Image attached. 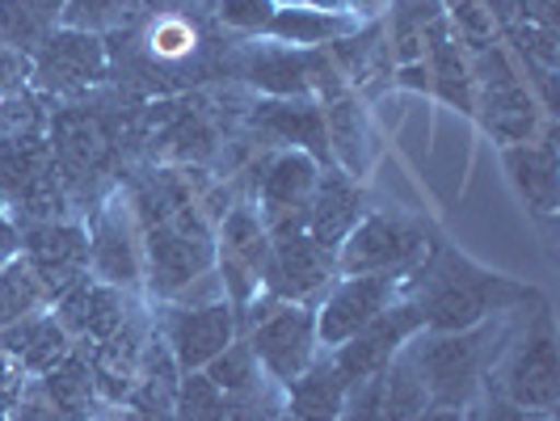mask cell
I'll return each mask as SVG.
<instances>
[{
    "label": "cell",
    "instance_id": "32",
    "mask_svg": "<svg viewBox=\"0 0 560 421\" xmlns=\"http://www.w3.org/2000/svg\"><path fill=\"white\" fill-rule=\"evenodd\" d=\"M220 409H224V393L207 375H186V384L177 393V413H182V421H215Z\"/></svg>",
    "mask_w": 560,
    "mask_h": 421
},
{
    "label": "cell",
    "instance_id": "3",
    "mask_svg": "<svg viewBox=\"0 0 560 421\" xmlns=\"http://www.w3.org/2000/svg\"><path fill=\"white\" fill-rule=\"evenodd\" d=\"M337 249H341L337 266H341L346 279H354V274H393V279H400V274L418 270L434 245H430V232L418 220H409L400 211H371L350 227V236Z\"/></svg>",
    "mask_w": 560,
    "mask_h": 421
},
{
    "label": "cell",
    "instance_id": "21",
    "mask_svg": "<svg viewBox=\"0 0 560 421\" xmlns=\"http://www.w3.org/2000/svg\"><path fill=\"white\" fill-rule=\"evenodd\" d=\"M0 346L34 371H51L72 354L68 350V329L59 325V316H38V312L9 325V329H0Z\"/></svg>",
    "mask_w": 560,
    "mask_h": 421
},
{
    "label": "cell",
    "instance_id": "27",
    "mask_svg": "<svg viewBox=\"0 0 560 421\" xmlns=\"http://www.w3.org/2000/svg\"><path fill=\"white\" fill-rule=\"evenodd\" d=\"M43 300H47V291H43V282L34 279V270L26 261H9L0 270V329L34 316L43 308Z\"/></svg>",
    "mask_w": 560,
    "mask_h": 421
},
{
    "label": "cell",
    "instance_id": "33",
    "mask_svg": "<svg viewBox=\"0 0 560 421\" xmlns=\"http://www.w3.org/2000/svg\"><path fill=\"white\" fill-rule=\"evenodd\" d=\"M220 13H224V22L232 30L261 34V30H270V22H275L279 9H275V0H224Z\"/></svg>",
    "mask_w": 560,
    "mask_h": 421
},
{
    "label": "cell",
    "instance_id": "11",
    "mask_svg": "<svg viewBox=\"0 0 560 421\" xmlns=\"http://www.w3.org/2000/svg\"><path fill=\"white\" fill-rule=\"evenodd\" d=\"M89 266L97 279L118 286V291H127L143 279L140 227H136V211L127 198H110L106 211H97L93 236H89Z\"/></svg>",
    "mask_w": 560,
    "mask_h": 421
},
{
    "label": "cell",
    "instance_id": "7",
    "mask_svg": "<svg viewBox=\"0 0 560 421\" xmlns=\"http://www.w3.org/2000/svg\"><path fill=\"white\" fill-rule=\"evenodd\" d=\"M418 334H421L418 304H393V308H384L371 325H363L350 341H341L334 350L337 375L346 379V388H354L363 379H375Z\"/></svg>",
    "mask_w": 560,
    "mask_h": 421
},
{
    "label": "cell",
    "instance_id": "14",
    "mask_svg": "<svg viewBox=\"0 0 560 421\" xmlns=\"http://www.w3.org/2000/svg\"><path fill=\"white\" fill-rule=\"evenodd\" d=\"M363 220V190L350 173H325L312 190V202L304 207V232L320 245L325 253H334L350 227Z\"/></svg>",
    "mask_w": 560,
    "mask_h": 421
},
{
    "label": "cell",
    "instance_id": "39",
    "mask_svg": "<svg viewBox=\"0 0 560 421\" xmlns=\"http://www.w3.org/2000/svg\"><path fill=\"white\" fill-rule=\"evenodd\" d=\"M489 421H548V413H527V409H514V405L505 400V405H498V409L489 413Z\"/></svg>",
    "mask_w": 560,
    "mask_h": 421
},
{
    "label": "cell",
    "instance_id": "31",
    "mask_svg": "<svg viewBox=\"0 0 560 421\" xmlns=\"http://www.w3.org/2000/svg\"><path fill=\"white\" fill-rule=\"evenodd\" d=\"M447 13V26L455 30V38L464 43V47H472V51H485V47H493L498 38V26H493V17H489V9H485V0H451Z\"/></svg>",
    "mask_w": 560,
    "mask_h": 421
},
{
    "label": "cell",
    "instance_id": "6",
    "mask_svg": "<svg viewBox=\"0 0 560 421\" xmlns=\"http://www.w3.org/2000/svg\"><path fill=\"white\" fill-rule=\"evenodd\" d=\"M502 388L514 409H527V413H552L557 409L560 366L557 337H552V320L548 316H539V325L527 329L514 341V350L505 354Z\"/></svg>",
    "mask_w": 560,
    "mask_h": 421
},
{
    "label": "cell",
    "instance_id": "5",
    "mask_svg": "<svg viewBox=\"0 0 560 421\" xmlns=\"http://www.w3.org/2000/svg\"><path fill=\"white\" fill-rule=\"evenodd\" d=\"M249 350L257 366H266L282 388L316 359V316L300 300L270 304L266 312L253 316Z\"/></svg>",
    "mask_w": 560,
    "mask_h": 421
},
{
    "label": "cell",
    "instance_id": "22",
    "mask_svg": "<svg viewBox=\"0 0 560 421\" xmlns=\"http://www.w3.org/2000/svg\"><path fill=\"white\" fill-rule=\"evenodd\" d=\"M325 136L329 152L341 161V173L359 177L366 168V118L354 93H337L325 102Z\"/></svg>",
    "mask_w": 560,
    "mask_h": 421
},
{
    "label": "cell",
    "instance_id": "12",
    "mask_svg": "<svg viewBox=\"0 0 560 421\" xmlns=\"http://www.w3.org/2000/svg\"><path fill=\"white\" fill-rule=\"evenodd\" d=\"M26 266L47 295L89 279V236L77 224H38L26 232Z\"/></svg>",
    "mask_w": 560,
    "mask_h": 421
},
{
    "label": "cell",
    "instance_id": "30",
    "mask_svg": "<svg viewBox=\"0 0 560 421\" xmlns=\"http://www.w3.org/2000/svg\"><path fill=\"white\" fill-rule=\"evenodd\" d=\"M47 375H51V379H47L51 400H56L68 418H84V409H89V400H93V371H89V363H81L77 354H68V359L59 366H51Z\"/></svg>",
    "mask_w": 560,
    "mask_h": 421
},
{
    "label": "cell",
    "instance_id": "23",
    "mask_svg": "<svg viewBox=\"0 0 560 421\" xmlns=\"http://www.w3.org/2000/svg\"><path fill=\"white\" fill-rule=\"evenodd\" d=\"M439 17H443V0H393L388 51H393L400 68L425 59V34Z\"/></svg>",
    "mask_w": 560,
    "mask_h": 421
},
{
    "label": "cell",
    "instance_id": "19",
    "mask_svg": "<svg viewBox=\"0 0 560 421\" xmlns=\"http://www.w3.org/2000/svg\"><path fill=\"white\" fill-rule=\"evenodd\" d=\"M505 168H510L518 195L527 198L539 215H557L560 168H557V148H552V140L510 143L505 148Z\"/></svg>",
    "mask_w": 560,
    "mask_h": 421
},
{
    "label": "cell",
    "instance_id": "15",
    "mask_svg": "<svg viewBox=\"0 0 560 421\" xmlns=\"http://www.w3.org/2000/svg\"><path fill=\"white\" fill-rule=\"evenodd\" d=\"M127 320V300L122 291L102 279H81L59 295V325L68 334L89 337V341H106L122 329Z\"/></svg>",
    "mask_w": 560,
    "mask_h": 421
},
{
    "label": "cell",
    "instance_id": "41",
    "mask_svg": "<svg viewBox=\"0 0 560 421\" xmlns=\"http://www.w3.org/2000/svg\"><path fill=\"white\" fill-rule=\"evenodd\" d=\"M275 421H295V418H291V413H279V418H275Z\"/></svg>",
    "mask_w": 560,
    "mask_h": 421
},
{
    "label": "cell",
    "instance_id": "9",
    "mask_svg": "<svg viewBox=\"0 0 560 421\" xmlns=\"http://www.w3.org/2000/svg\"><path fill=\"white\" fill-rule=\"evenodd\" d=\"M270 286L282 300H308L329 282V253L304 232V215L270 224V257H266Z\"/></svg>",
    "mask_w": 560,
    "mask_h": 421
},
{
    "label": "cell",
    "instance_id": "16",
    "mask_svg": "<svg viewBox=\"0 0 560 421\" xmlns=\"http://www.w3.org/2000/svg\"><path fill=\"white\" fill-rule=\"evenodd\" d=\"M316 182H320V173H316V161L308 152H300V148L279 152L266 165V177H261V207H266L261 220H266V227L279 224V220H291V215H304Z\"/></svg>",
    "mask_w": 560,
    "mask_h": 421
},
{
    "label": "cell",
    "instance_id": "38",
    "mask_svg": "<svg viewBox=\"0 0 560 421\" xmlns=\"http://www.w3.org/2000/svg\"><path fill=\"white\" fill-rule=\"evenodd\" d=\"M413 421H468V418H464V409H455V405H434V400H430Z\"/></svg>",
    "mask_w": 560,
    "mask_h": 421
},
{
    "label": "cell",
    "instance_id": "2",
    "mask_svg": "<svg viewBox=\"0 0 560 421\" xmlns=\"http://www.w3.org/2000/svg\"><path fill=\"white\" fill-rule=\"evenodd\" d=\"M498 337H502V329L489 325V320H480V325L464 329V334H425L421 329L418 341L405 346V359L413 363V371L425 384V396L434 405L464 409V400L477 393Z\"/></svg>",
    "mask_w": 560,
    "mask_h": 421
},
{
    "label": "cell",
    "instance_id": "40",
    "mask_svg": "<svg viewBox=\"0 0 560 421\" xmlns=\"http://www.w3.org/2000/svg\"><path fill=\"white\" fill-rule=\"evenodd\" d=\"M354 4H359V9H363V13H380V9H384V4H388V0H354Z\"/></svg>",
    "mask_w": 560,
    "mask_h": 421
},
{
    "label": "cell",
    "instance_id": "24",
    "mask_svg": "<svg viewBox=\"0 0 560 421\" xmlns=\"http://www.w3.org/2000/svg\"><path fill=\"white\" fill-rule=\"evenodd\" d=\"M249 81L275 97H308V56L291 47H266L249 63Z\"/></svg>",
    "mask_w": 560,
    "mask_h": 421
},
{
    "label": "cell",
    "instance_id": "37",
    "mask_svg": "<svg viewBox=\"0 0 560 421\" xmlns=\"http://www.w3.org/2000/svg\"><path fill=\"white\" fill-rule=\"evenodd\" d=\"M400 84H405V89H425V93H430V89H434V81H430L425 59H418V63H405V68H400Z\"/></svg>",
    "mask_w": 560,
    "mask_h": 421
},
{
    "label": "cell",
    "instance_id": "10",
    "mask_svg": "<svg viewBox=\"0 0 560 421\" xmlns=\"http://www.w3.org/2000/svg\"><path fill=\"white\" fill-rule=\"evenodd\" d=\"M396 286H400V279H393V274H354V279L337 282L334 291L325 295L320 316H316V341L329 346V350L350 341L380 312L393 308Z\"/></svg>",
    "mask_w": 560,
    "mask_h": 421
},
{
    "label": "cell",
    "instance_id": "34",
    "mask_svg": "<svg viewBox=\"0 0 560 421\" xmlns=\"http://www.w3.org/2000/svg\"><path fill=\"white\" fill-rule=\"evenodd\" d=\"M122 0H68V30L102 26Z\"/></svg>",
    "mask_w": 560,
    "mask_h": 421
},
{
    "label": "cell",
    "instance_id": "36",
    "mask_svg": "<svg viewBox=\"0 0 560 421\" xmlns=\"http://www.w3.org/2000/svg\"><path fill=\"white\" fill-rule=\"evenodd\" d=\"M514 4H518L523 22H532V26L557 30V0H514Z\"/></svg>",
    "mask_w": 560,
    "mask_h": 421
},
{
    "label": "cell",
    "instance_id": "4",
    "mask_svg": "<svg viewBox=\"0 0 560 421\" xmlns=\"http://www.w3.org/2000/svg\"><path fill=\"white\" fill-rule=\"evenodd\" d=\"M472 81H480V114H485V127L498 136V140L510 148V143H532L535 136V97L532 89L518 81L514 63L502 47H485L477 51V63H472Z\"/></svg>",
    "mask_w": 560,
    "mask_h": 421
},
{
    "label": "cell",
    "instance_id": "18",
    "mask_svg": "<svg viewBox=\"0 0 560 421\" xmlns=\"http://www.w3.org/2000/svg\"><path fill=\"white\" fill-rule=\"evenodd\" d=\"M253 127H261L266 136L282 143H300V152H308L312 161L329 156V136H325V110L308 97H275L253 106Z\"/></svg>",
    "mask_w": 560,
    "mask_h": 421
},
{
    "label": "cell",
    "instance_id": "26",
    "mask_svg": "<svg viewBox=\"0 0 560 421\" xmlns=\"http://www.w3.org/2000/svg\"><path fill=\"white\" fill-rule=\"evenodd\" d=\"M224 253L236 257V261H245L249 270L266 266V257H270V227H266V220L253 207H232L224 215Z\"/></svg>",
    "mask_w": 560,
    "mask_h": 421
},
{
    "label": "cell",
    "instance_id": "35",
    "mask_svg": "<svg viewBox=\"0 0 560 421\" xmlns=\"http://www.w3.org/2000/svg\"><path fill=\"white\" fill-rule=\"evenodd\" d=\"M22 81H26V59H22V51H13L9 43H0V93L18 89Z\"/></svg>",
    "mask_w": 560,
    "mask_h": 421
},
{
    "label": "cell",
    "instance_id": "17",
    "mask_svg": "<svg viewBox=\"0 0 560 421\" xmlns=\"http://www.w3.org/2000/svg\"><path fill=\"white\" fill-rule=\"evenodd\" d=\"M102 68H106L102 43L89 30H59L43 43L34 72L47 89H81V84L97 81Z\"/></svg>",
    "mask_w": 560,
    "mask_h": 421
},
{
    "label": "cell",
    "instance_id": "25",
    "mask_svg": "<svg viewBox=\"0 0 560 421\" xmlns=\"http://www.w3.org/2000/svg\"><path fill=\"white\" fill-rule=\"evenodd\" d=\"M346 30H350V22L329 13V9H279L270 22V34L287 47L334 43V38H346Z\"/></svg>",
    "mask_w": 560,
    "mask_h": 421
},
{
    "label": "cell",
    "instance_id": "13",
    "mask_svg": "<svg viewBox=\"0 0 560 421\" xmlns=\"http://www.w3.org/2000/svg\"><path fill=\"white\" fill-rule=\"evenodd\" d=\"M232 334H236V320H232V308L228 300H215V304H198V308H177L168 316V354L182 371H202L220 350L232 346Z\"/></svg>",
    "mask_w": 560,
    "mask_h": 421
},
{
    "label": "cell",
    "instance_id": "1",
    "mask_svg": "<svg viewBox=\"0 0 560 421\" xmlns=\"http://www.w3.org/2000/svg\"><path fill=\"white\" fill-rule=\"evenodd\" d=\"M421 266H425V274L418 282V312L425 334H464L480 320L505 312L510 300L523 295L518 286L485 274L455 253H443L434 261L425 257Z\"/></svg>",
    "mask_w": 560,
    "mask_h": 421
},
{
    "label": "cell",
    "instance_id": "28",
    "mask_svg": "<svg viewBox=\"0 0 560 421\" xmlns=\"http://www.w3.org/2000/svg\"><path fill=\"white\" fill-rule=\"evenodd\" d=\"M202 375L224 396H245L261 388V366L253 359L249 341H232L228 350H220L211 363L202 366Z\"/></svg>",
    "mask_w": 560,
    "mask_h": 421
},
{
    "label": "cell",
    "instance_id": "20",
    "mask_svg": "<svg viewBox=\"0 0 560 421\" xmlns=\"http://www.w3.org/2000/svg\"><path fill=\"white\" fill-rule=\"evenodd\" d=\"M346 379L337 375L334 359H312L291 384H287V413L295 421H337L346 409Z\"/></svg>",
    "mask_w": 560,
    "mask_h": 421
},
{
    "label": "cell",
    "instance_id": "8",
    "mask_svg": "<svg viewBox=\"0 0 560 421\" xmlns=\"http://www.w3.org/2000/svg\"><path fill=\"white\" fill-rule=\"evenodd\" d=\"M143 261L152 286L161 295H177L182 286L195 279L211 274L215 266V245L207 227H177V224H156L143 232Z\"/></svg>",
    "mask_w": 560,
    "mask_h": 421
},
{
    "label": "cell",
    "instance_id": "29",
    "mask_svg": "<svg viewBox=\"0 0 560 421\" xmlns=\"http://www.w3.org/2000/svg\"><path fill=\"white\" fill-rule=\"evenodd\" d=\"M143 47L152 59H165V63H177V59L195 56L198 47V30L186 13H161L152 17V26L143 34Z\"/></svg>",
    "mask_w": 560,
    "mask_h": 421
}]
</instances>
